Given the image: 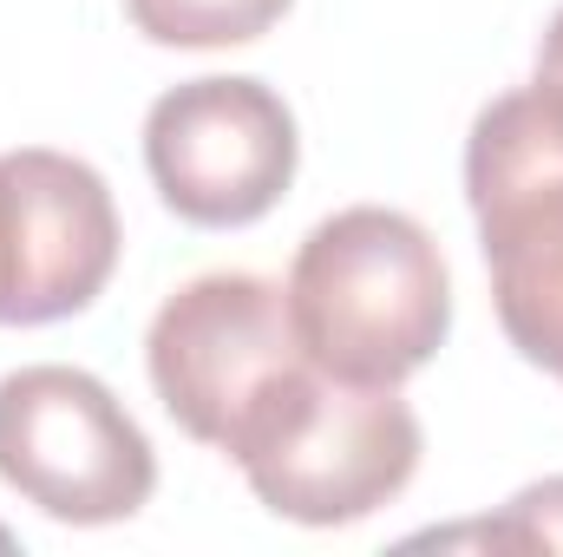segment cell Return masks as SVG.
Segmentation results:
<instances>
[{"label":"cell","instance_id":"1","mask_svg":"<svg viewBox=\"0 0 563 557\" xmlns=\"http://www.w3.org/2000/svg\"><path fill=\"white\" fill-rule=\"evenodd\" d=\"M282 295L308 361L361 387H400L452 335L445 256L426 223L387 204L321 217L301 237Z\"/></svg>","mask_w":563,"mask_h":557},{"label":"cell","instance_id":"2","mask_svg":"<svg viewBox=\"0 0 563 557\" xmlns=\"http://www.w3.org/2000/svg\"><path fill=\"white\" fill-rule=\"evenodd\" d=\"M420 414L400 401V387L334 381L301 361L243 419L230 459L276 518L334 532L400 499L420 472Z\"/></svg>","mask_w":563,"mask_h":557},{"label":"cell","instance_id":"3","mask_svg":"<svg viewBox=\"0 0 563 557\" xmlns=\"http://www.w3.org/2000/svg\"><path fill=\"white\" fill-rule=\"evenodd\" d=\"M465 197L505 341L563 381V132L544 119L531 86L472 119Z\"/></svg>","mask_w":563,"mask_h":557},{"label":"cell","instance_id":"4","mask_svg":"<svg viewBox=\"0 0 563 557\" xmlns=\"http://www.w3.org/2000/svg\"><path fill=\"white\" fill-rule=\"evenodd\" d=\"M0 479L59 525H125L157 492V459L99 374L40 361L0 381Z\"/></svg>","mask_w":563,"mask_h":557},{"label":"cell","instance_id":"5","mask_svg":"<svg viewBox=\"0 0 563 557\" xmlns=\"http://www.w3.org/2000/svg\"><path fill=\"white\" fill-rule=\"evenodd\" d=\"M301 361L308 348L295 341L282 282L243 276V270L184 282L177 295H164L144 335V368L164 414L217 452H230L243 419Z\"/></svg>","mask_w":563,"mask_h":557},{"label":"cell","instance_id":"6","mask_svg":"<svg viewBox=\"0 0 563 557\" xmlns=\"http://www.w3.org/2000/svg\"><path fill=\"white\" fill-rule=\"evenodd\" d=\"M295 112L250 73L184 79L144 112V171L157 197L197 230H243L295 184Z\"/></svg>","mask_w":563,"mask_h":557},{"label":"cell","instance_id":"7","mask_svg":"<svg viewBox=\"0 0 563 557\" xmlns=\"http://www.w3.org/2000/svg\"><path fill=\"white\" fill-rule=\"evenodd\" d=\"M119 204L106 177L46 144L0 151V328L92 308L119 270Z\"/></svg>","mask_w":563,"mask_h":557},{"label":"cell","instance_id":"8","mask_svg":"<svg viewBox=\"0 0 563 557\" xmlns=\"http://www.w3.org/2000/svg\"><path fill=\"white\" fill-rule=\"evenodd\" d=\"M295 0H125L151 46H250Z\"/></svg>","mask_w":563,"mask_h":557},{"label":"cell","instance_id":"9","mask_svg":"<svg viewBox=\"0 0 563 557\" xmlns=\"http://www.w3.org/2000/svg\"><path fill=\"white\" fill-rule=\"evenodd\" d=\"M465 538H485V545H505V551H563V479L525 485L492 525H478V532H445L439 545H465Z\"/></svg>","mask_w":563,"mask_h":557},{"label":"cell","instance_id":"10","mask_svg":"<svg viewBox=\"0 0 563 557\" xmlns=\"http://www.w3.org/2000/svg\"><path fill=\"white\" fill-rule=\"evenodd\" d=\"M531 99L544 106V119L563 132V7L551 13L544 40H538V73H531Z\"/></svg>","mask_w":563,"mask_h":557}]
</instances>
